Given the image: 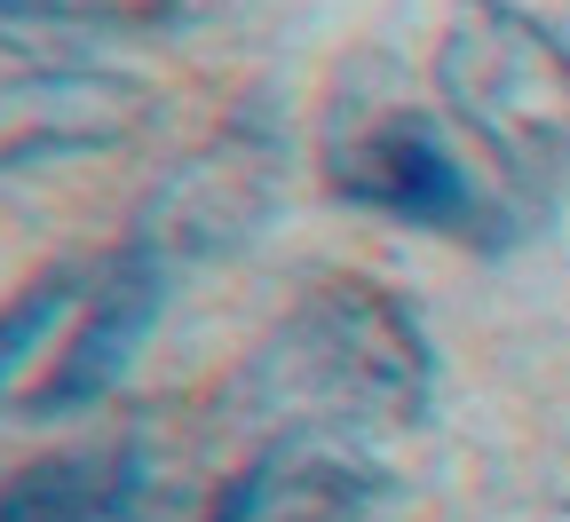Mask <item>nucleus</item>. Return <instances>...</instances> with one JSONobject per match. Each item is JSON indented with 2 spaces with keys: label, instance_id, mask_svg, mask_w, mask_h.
<instances>
[{
  "label": "nucleus",
  "instance_id": "f257e3e1",
  "mask_svg": "<svg viewBox=\"0 0 570 522\" xmlns=\"http://www.w3.org/2000/svg\"><path fill=\"white\" fill-rule=\"evenodd\" d=\"M428 396H436V348L420 317L356 277L302 293L246 364V404L277 420V435L412 427Z\"/></svg>",
  "mask_w": 570,
  "mask_h": 522
},
{
  "label": "nucleus",
  "instance_id": "1a4fd4ad",
  "mask_svg": "<svg viewBox=\"0 0 570 522\" xmlns=\"http://www.w3.org/2000/svg\"><path fill=\"white\" fill-rule=\"evenodd\" d=\"M88 293H80V269H48V277H32L9 309H0V396H9V381L32 364V348H48V333L80 309Z\"/></svg>",
  "mask_w": 570,
  "mask_h": 522
},
{
  "label": "nucleus",
  "instance_id": "423d86ee",
  "mask_svg": "<svg viewBox=\"0 0 570 522\" xmlns=\"http://www.w3.org/2000/svg\"><path fill=\"white\" fill-rule=\"evenodd\" d=\"M381 499V467L348 435H277L223 483L206 522H365Z\"/></svg>",
  "mask_w": 570,
  "mask_h": 522
},
{
  "label": "nucleus",
  "instance_id": "20e7f679",
  "mask_svg": "<svg viewBox=\"0 0 570 522\" xmlns=\"http://www.w3.org/2000/svg\"><path fill=\"white\" fill-rule=\"evenodd\" d=\"M277 183H285V142L262 119H230L223 135L190 151L135 214V246H151L175 277L238 254L262 221L277 214Z\"/></svg>",
  "mask_w": 570,
  "mask_h": 522
},
{
  "label": "nucleus",
  "instance_id": "6e6552de",
  "mask_svg": "<svg viewBox=\"0 0 570 522\" xmlns=\"http://www.w3.org/2000/svg\"><path fill=\"white\" fill-rule=\"evenodd\" d=\"M183 0H0V24L24 32H159Z\"/></svg>",
  "mask_w": 570,
  "mask_h": 522
},
{
  "label": "nucleus",
  "instance_id": "7ed1b4c3",
  "mask_svg": "<svg viewBox=\"0 0 570 522\" xmlns=\"http://www.w3.org/2000/svg\"><path fill=\"white\" fill-rule=\"evenodd\" d=\"M325 183L396 230H436V238H475L491 206L460 142L404 96H356L341 104L325 135Z\"/></svg>",
  "mask_w": 570,
  "mask_h": 522
},
{
  "label": "nucleus",
  "instance_id": "0eeeda50",
  "mask_svg": "<svg viewBox=\"0 0 570 522\" xmlns=\"http://www.w3.org/2000/svg\"><path fill=\"white\" fill-rule=\"evenodd\" d=\"M142 499H151V443L111 435L32 460L0 491V522H142Z\"/></svg>",
  "mask_w": 570,
  "mask_h": 522
},
{
  "label": "nucleus",
  "instance_id": "39448f33",
  "mask_svg": "<svg viewBox=\"0 0 570 522\" xmlns=\"http://www.w3.org/2000/svg\"><path fill=\"white\" fill-rule=\"evenodd\" d=\"M175 269L151 254V246H119V262L88 285V302H80V325H71V341L56 348V372L40 381V396H32V412L40 420H63V412H96L119 381H127V364H135V348L151 341V325L167 317V302H175Z\"/></svg>",
  "mask_w": 570,
  "mask_h": 522
},
{
  "label": "nucleus",
  "instance_id": "f03ea898",
  "mask_svg": "<svg viewBox=\"0 0 570 522\" xmlns=\"http://www.w3.org/2000/svg\"><path fill=\"white\" fill-rule=\"evenodd\" d=\"M436 88L523 206H554L570 183V40L515 0H460L436 48Z\"/></svg>",
  "mask_w": 570,
  "mask_h": 522
}]
</instances>
